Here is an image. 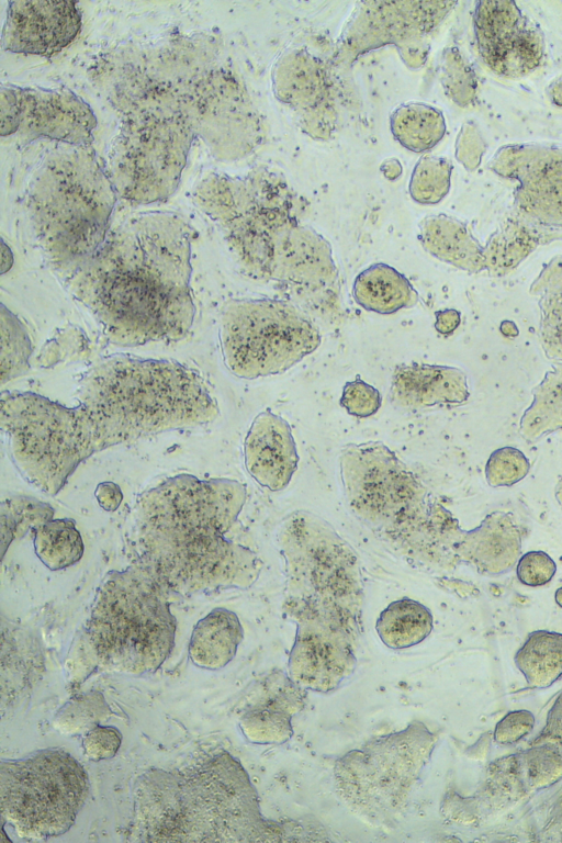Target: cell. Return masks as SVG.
Returning a JSON list of instances; mask_svg holds the SVG:
<instances>
[{"mask_svg": "<svg viewBox=\"0 0 562 843\" xmlns=\"http://www.w3.org/2000/svg\"><path fill=\"white\" fill-rule=\"evenodd\" d=\"M88 77L119 122L108 170L131 205L168 200L202 140L217 161L252 155L262 115L218 38L175 32L99 52Z\"/></svg>", "mask_w": 562, "mask_h": 843, "instance_id": "cell-1", "label": "cell"}, {"mask_svg": "<svg viewBox=\"0 0 562 843\" xmlns=\"http://www.w3.org/2000/svg\"><path fill=\"white\" fill-rule=\"evenodd\" d=\"M218 415L215 398L193 369L173 360L112 356L83 376L74 407L36 393H3L0 425L21 475L54 496L99 451L203 426Z\"/></svg>", "mask_w": 562, "mask_h": 843, "instance_id": "cell-2", "label": "cell"}, {"mask_svg": "<svg viewBox=\"0 0 562 843\" xmlns=\"http://www.w3.org/2000/svg\"><path fill=\"white\" fill-rule=\"evenodd\" d=\"M188 222L172 212H145L110 229L98 250L65 282L120 347L172 342L192 328Z\"/></svg>", "mask_w": 562, "mask_h": 843, "instance_id": "cell-3", "label": "cell"}, {"mask_svg": "<svg viewBox=\"0 0 562 843\" xmlns=\"http://www.w3.org/2000/svg\"><path fill=\"white\" fill-rule=\"evenodd\" d=\"M276 541L285 576L282 614L296 627L288 673L306 690L330 693L357 664L364 606L360 560L308 510L284 517Z\"/></svg>", "mask_w": 562, "mask_h": 843, "instance_id": "cell-4", "label": "cell"}, {"mask_svg": "<svg viewBox=\"0 0 562 843\" xmlns=\"http://www.w3.org/2000/svg\"><path fill=\"white\" fill-rule=\"evenodd\" d=\"M236 480L168 477L145 491L133 512V563L175 596L247 589L262 561L226 537L246 503Z\"/></svg>", "mask_w": 562, "mask_h": 843, "instance_id": "cell-5", "label": "cell"}, {"mask_svg": "<svg viewBox=\"0 0 562 843\" xmlns=\"http://www.w3.org/2000/svg\"><path fill=\"white\" fill-rule=\"evenodd\" d=\"M143 841L311 842L331 840L311 817L269 819L240 762L227 752L182 771L151 769L134 786Z\"/></svg>", "mask_w": 562, "mask_h": 843, "instance_id": "cell-6", "label": "cell"}, {"mask_svg": "<svg viewBox=\"0 0 562 843\" xmlns=\"http://www.w3.org/2000/svg\"><path fill=\"white\" fill-rule=\"evenodd\" d=\"M301 207L289 187L260 186L236 196L213 223L246 276L329 322L341 311L339 271L330 244L300 220Z\"/></svg>", "mask_w": 562, "mask_h": 843, "instance_id": "cell-7", "label": "cell"}, {"mask_svg": "<svg viewBox=\"0 0 562 843\" xmlns=\"http://www.w3.org/2000/svg\"><path fill=\"white\" fill-rule=\"evenodd\" d=\"M339 471L349 512L407 562L438 571L473 555L471 533L458 528L418 475L384 443L347 445Z\"/></svg>", "mask_w": 562, "mask_h": 843, "instance_id": "cell-8", "label": "cell"}, {"mask_svg": "<svg viewBox=\"0 0 562 843\" xmlns=\"http://www.w3.org/2000/svg\"><path fill=\"white\" fill-rule=\"evenodd\" d=\"M117 199L91 145H64L41 161L27 186L26 209L42 251L64 278L102 245Z\"/></svg>", "mask_w": 562, "mask_h": 843, "instance_id": "cell-9", "label": "cell"}, {"mask_svg": "<svg viewBox=\"0 0 562 843\" xmlns=\"http://www.w3.org/2000/svg\"><path fill=\"white\" fill-rule=\"evenodd\" d=\"M172 596L131 562L111 572L99 588L79 636L81 656L128 674L156 671L175 644Z\"/></svg>", "mask_w": 562, "mask_h": 843, "instance_id": "cell-10", "label": "cell"}, {"mask_svg": "<svg viewBox=\"0 0 562 843\" xmlns=\"http://www.w3.org/2000/svg\"><path fill=\"white\" fill-rule=\"evenodd\" d=\"M437 741L438 735L419 720L369 739L335 762L333 783L337 797L371 827L395 825Z\"/></svg>", "mask_w": 562, "mask_h": 843, "instance_id": "cell-11", "label": "cell"}, {"mask_svg": "<svg viewBox=\"0 0 562 843\" xmlns=\"http://www.w3.org/2000/svg\"><path fill=\"white\" fill-rule=\"evenodd\" d=\"M223 361L239 379L281 374L314 352L319 328L300 306L277 299H233L218 328Z\"/></svg>", "mask_w": 562, "mask_h": 843, "instance_id": "cell-12", "label": "cell"}, {"mask_svg": "<svg viewBox=\"0 0 562 843\" xmlns=\"http://www.w3.org/2000/svg\"><path fill=\"white\" fill-rule=\"evenodd\" d=\"M88 795L87 772L64 750H38L0 763L1 817L22 838L64 834Z\"/></svg>", "mask_w": 562, "mask_h": 843, "instance_id": "cell-13", "label": "cell"}, {"mask_svg": "<svg viewBox=\"0 0 562 843\" xmlns=\"http://www.w3.org/2000/svg\"><path fill=\"white\" fill-rule=\"evenodd\" d=\"M457 4L456 1L357 2L338 36L330 63L347 67L362 55L391 45L407 67L420 68L429 53V35Z\"/></svg>", "mask_w": 562, "mask_h": 843, "instance_id": "cell-14", "label": "cell"}, {"mask_svg": "<svg viewBox=\"0 0 562 843\" xmlns=\"http://www.w3.org/2000/svg\"><path fill=\"white\" fill-rule=\"evenodd\" d=\"M98 120L83 99L67 89L2 86L0 135L2 139L40 138L63 145H91Z\"/></svg>", "mask_w": 562, "mask_h": 843, "instance_id": "cell-15", "label": "cell"}, {"mask_svg": "<svg viewBox=\"0 0 562 843\" xmlns=\"http://www.w3.org/2000/svg\"><path fill=\"white\" fill-rule=\"evenodd\" d=\"M333 64L304 47L285 49L271 70L274 98L300 130L315 140H328L340 119Z\"/></svg>", "mask_w": 562, "mask_h": 843, "instance_id": "cell-16", "label": "cell"}, {"mask_svg": "<svg viewBox=\"0 0 562 843\" xmlns=\"http://www.w3.org/2000/svg\"><path fill=\"white\" fill-rule=\"evenodd\" d=\"M479 55L497 76L510 79L535 71L544 56V35L513 1H479L473 13Z\"/></svg>", "mask_w": 562, "mask_h": 843, "instance_id": "cell-17", "label": "cell"}, {"mask_svg": "<svg viewBox=\"0 0 562 843\" xmlns=\"http://www.w3.org/2000/svg\"><path fill=\"white\" fill-rule=\"evenodd\" d=\"M516 184L515 205L530 221L562 225V147L542 143L505 145L488 164Z\"/></svg>", "mask_w": 562, "mask_h": 843, "instance_id": "cell-18", "label": "cell"}, {"mask_svg": "<svg viewBox=\"0 0 562 843\" xmlns=\"http://www.w3.org/2000/svg\"><path fill=\"white\" fill-rule=\"evenodd\" d=\"M81 26L75 1H10L1 44L15 54L53 57L76 40Z\"/></svg>", "mask_w": 562, "mask_h": 843, "instance_id": "cell-19", "label": "cell"}, {"mask_svg": "<svg viewBox=\"0 0 562 843\" xmlns=\"http://www.w3.org/2000/svg\"><path fill=\"white\" fill-rule=\"evenodd\" d=\"M307 690L289 673L272 670L255 686L239 720L245 738L256 744H282L293 735V717L306 705Z\"/></svg>", "mask_w": 562, "mask_h": 843, "instance_id": "cell-20", "label": "cell"}, {"mask_svg": "<svg viewBox=\"0 0 562 843\" xmlns=\"http://www.w3.org/2000/svg\"><path fill=\"white\" fill-rule=\"evenodd\" d=\"M245 467L271 492L284 490L297 469L299 454L289 423L271 411L259 413L244 441Z\"/></svg>", "mask_w": 562, "mask_h": 843, "instance_id": "cell-21", "label": "cell"}, {"mask_svg": "<svg viewBox=\"0 0 562 843\" xmlns=\"http://www.w3.org/2000/svg\"><path fill=\"white\" fill-rule=\"evenodd\" d=\"M465 394L464 378L449 367L404 363L395 368L391 379L390 396L403 408L422 409L460 403Z\"/></svg>", "mask_w": 562, "mask_h": 843, "instance_id": "cell-22", "label": "cell"}, {"mask_svg": "<svg viewBox=\"0 0 562 843\" xmlns=\"http://www.w3.org/2000/svg\"><path fill=\"white\" fill-rule=\"evenodd\" d=\"M244 639L237 615L226 608H215L200 619L189 642L193 664L205 670H220L236 655Z\"/></svg>", "mask_w": 562, "mask_h": 843, "instance_id": "cell-23", "label": "cell"}, {"mask_svg": "<svg viewBox=\"0 0 562 843\" xmlns=\"http://www.w3.org/2000/svg\"><path fill=\"white\" fill-rule=\"evenodd\" d=\"M352 296L362 308L381 315L394 314L418 302V293L409 280L384 262L370 265L359 272L352 284Z\"/></svg>", "mask_w": 562, "mask_h": 843, "instance_id": "cell-24", "label": "cell"}, {"mask_svg": "<svg viewBox=\"0 0 562 843\" xmlns=\"http://www.w3.org/2000/svg\"><path fill=\"white\" fill-rule=\"evenodd\" d=\"M423 248L441 261L461 268L473 266L481 248L467 226L447 215H429L418 225Z\"/></svg>", "mask_w": 562, "mask_h": 843, "instance_id": "cell-25", "label": "cell"}, {"mask_svg": "<svg viewBox=\"0 0 562 843\" xmlns=\"http://www.w3.org/2000/svg\"><path fill=\"white\" fill-rule=\"evenodd\" d=\"M432 628L430 610L408 597L389 604L375 622L378 637L392 650H404L419 644L430 634Z\"/></svg>", "mask_w": 562, "mask_h": 843, "instance_id": "cell-26", "label": "cell"}, {"mask_svg": "<svg viewBox=\"0 0 562 843\" xmlns=\"http://www.w3.org/2000/svg\"><path fill=\"white\" fill-rule=\"evenodd\" d=\"M446 128L442 112L424 102L402 103L390 115V130L394 139L413 153L431 150L443 138Z\"/></svg>", "mask_w": 562, "mask_h": 843, "instance_id": "cell-27", "label": "cell"}, {"mask_svg": "<svg viewBox=\"0 0 562 843\" xmlns=\"http://www.w3.org/2000/svg\"><path fill=\"white\" fill-rule=\"evenodd\" d=\"M531 688H546L562 676V633L531 632L514 657Z\"/></svg>", "mask_w": 562, "mask_h": 843, "instance_id": "cell-28", "label": "cell"}, {"mask_svg": "<svg viewBox=\"0 0 562 843\" xmlns=\"http://www.w3.org/2000/svg\"><path fill=\"white\" fill-rule=\"evenodd\" d=\"M34 552L50 571L78 563L85 552L80 531L70 518H53L32 531Z\"/></svg>", "mask_w": 562, "mask_h": 843, "instance_id": "cell-29", "label": "cell"}, {"mask_svg": "<svg viewBox=\"0 0 562 843\" xmlns=\"http://www.w3.org/2000/svg\"><path fill=\"white\" fill-rule=\"evenodd\" d=\"M54 508L35 497L14 495L1 502L0 529L2 557L10 544L54 518Z\"/></svg>", "mask_w": 562, "mask_h": 843, "instance_id": "cell-30", "label": "cell"}, {"mask_svg": "<svg viewBox=\"0 0 562 843\" xmlns=\"http://www.w3.org/2000/svg\"><path fill=\"white\" fill-rule=\"evenodd\" d=\"M1 383L18 378L30 369L32 345L24 325L1 304Z\"/></svg>", "mask_w": 562, "mask_h": 843, "instance_id": "cell-31", "label": "cell"}, {"mask_svg": "<svg viewBox=\"0 0 562 843\" xmlns=\"http://www.w3.org/2000/svg\"><path fill=\"white\" fill-rule=\"evenodd\" d=\"M452 168L443 157L422 156L408 181L411 198L423 205L439 203L450 190Z\"/></svg>", "mask_w": 562, "mask_h": 843, "instance_id": "cell-32", "label": "cell"}, {"mask_svg": "<svg viewBox=\"0 0 562 843\" xmlns=\"http://www.w3.org/2000/svg\"><path fill=\"white\" fill-rule=\"evenodd\" d=\"M439 80L445 94L460 108L474 104L477 94L476 74L458 47L442 50L439 60Z\"/></svg>", "mask_w": 562, "mask_h": 843, "instance_id": "cell-33", "label": "cell"}, {"mask_svg": "<svg viewBox=\"0 0 562 843\" xmlns=\"http://www.w3.org/2000/svg\"><path fill=\"white\" fill-rule=\"evenodd\" d=\"M111 715L104 696L89 692L69 699L56 713L54 726L64 733L87 732Z\"/></svg>", "mask_w": 562, "mask_h": 843, "instance_id": "cell-34", "label": "cell"}, {"mask_svg": "<svg viewBox=\"0 0 562 843\" xmlns=\"http://www.w3.org/2000/svg\"><path fill=\"white\" fill-rule=\"evenodd\" d=\"M90 352V341L86 333L77 326L59 329L42 347L36 357L40 368L49 369L60 363L78 361Z\"/></svg>", "mask_w": 562, "mask_h": 843, "instance_id": "cell-35", "label": "cell"}, {"mask_svg": "<svg viewBox=\"0 0 562 843\" xmlns=\"http://www.w3.org/2000/svg\"><path fill=\"white\" fill-rule=\"evenodd\" d=\"M528 471L525 456L505 448L491 454L486 464V476L491 485H510L522 479Z\"/></svg>", "mask_w": 562, "mask_h": 843, "instance_id": "cell-36", "label": "cell"}, {"mask_svg": "<svg viewBox=\"0 0 562 843\" xmlns=\"http://www.w3.org/2000/svg\"><path fill=\"white\" fill-rule=\"evenodd\" d=\"M380 392L360 378L347 382L342 387L340 405L356 417H369L381 407Z\"/></svg>", "mask_w": 562, "mask_h": 843, "instance_id": "cell-37", "label": "cell"}, {"mask_svg": "<svg viewBox=\"0 0 562 843\" xmlns=\"http://www.w3.org/2000/svg\"><path fill=\"white\" fill-rule=\"evenodd\" d=\"M487 149L486 140L475 122L463 123L456 139L457 160L469 171L481 165Z\"/></svg>", "mask_w": 562, "mask_h": 843, "instance_id": "cell-38", "label": "cell"}, {"mask_svg": "<svg viewBox=\"0 0 562 843\" xmlns=\"http://www.w3.org/2000/svg\"><path fill=\"white\" fill-rule=\"evenodd\" d=\"M122 744V733L113 726L98 724L88 730L82 738L85 755L94 761L113 757Z\"/></svg>", "mask_w": 562, "mask_h": 843, "instance_id": "cell-39", "label": "cell"}, {"mask_svg": "<svg viewBox=\"0 0 562 843\" xmlns=\"http://www.w3.org/2000/svg\"><path fill=\"white\" fill-rule=\"evenodd\" d=\"M557 565L552 558L543 551L525 553L517 564V577L527 586H541L554 576Z\"/></svg>", "mask_w": 562, "mask_h": 843, "instance_id": "cell-40", "label": "cell"}, {"mask_svg": "<svg viewBox=\"0 0 562 843\" xmlns=\"http://www.w3.org/2000/svg\"><path fill=\"white\" fill-rule=\"evenodd\" d=\"M533 726L535 717L530 711H510L496 723L494 740L503 745L514 744L529 734Z\"/></svg>", "mask_w": 562, "mask_h": 843, "instance_id": "cell-41", "label": "cell"}, {"mask_svg": "<svg viewBox=\"0 0 562 843\" xmlns=\"http://www.w3.org/2000/svg\"><path fill=\"white\" fill-rule=\"evenodd\" d=\"M539 738H544V740L552 741L562 746V692L549 710L546 726Z\"/></svg>", "mask_w": 562, "mask_h": 843, "instance_id": "cell-42", "label": "cell"}, {"mask_svg": "<svg viewBox=\"0 0 562 843\" xmlns=\"http://www.w3.org/2000/svg\"><path fill=\"white\" fill-rule=\"evenodd\" d=\"M94 496L99 506L105 512H115L124 498L121 487L111 481H104L97 485Z\"/></svg>", "mask_w": 562, "mask_h": 843, "instance_id": "cell-43", "label": "cell"}, {"mask_svg": "<svg viewBox=\"0 0 562 843\" xmlns=\"http://www.w3.org/2000/svg\"><path fill=\"white\" fill-rule=\"evenodd\" d=\"M547 95L552 104L562 108V76L557 77L549 83Z\"/></svg>", "mask_w": 562, "mask_h": 843, "instance_id": "cell-44", "label": "cell"}, {"mask_svg": "<svg viewBox=\"0 0 562 843\" xmlns=\"http://www.w3.org/2000/svg\"><path fill=\"white\" fill-rule=\"evenodd\" d=\"M12 265H13V255L10 248L5 245L4 240L2 239L1 273H5L11 268Z\"/></svg>", "mask_w": 562, "mask_h": 843, "instance_id": "cell-45", "label": "cell"}]
</instances>
